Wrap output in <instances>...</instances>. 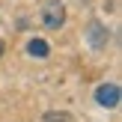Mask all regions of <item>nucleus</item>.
<instances>
[{
	"instance_id": "obj_4",
	"label": "nucleus",
	"mask_w": 122,
	"mask_h": 122,
	"mask_svg": "<svg viewBox=\"0 0 122 122\" xmlns=\"http://www.w3.org/2000/svg\"><path fill=\"white\" fill-rule=\"evenodd\" d=\"M27 51L33 54V57H48V42H45V39H30Z\"/></svg>"
},
{
	"instance_id": "obj_1",
	"label": "nucleus",
	"mask_w": 122,
	"mask_h": 122,
	"mask_svg": "<svg viewBox=\"0 0 122 122\" xmlns=\"http://www.w3.org/2000/svg\"><path fill=\"white\" fill-rule=\"evenodd\" d=\"M42 24H45L48 30H60L66 24V6L60 3V0H48V3L42 6Z\"/></svg>"
},
{
	"instance_id": "obj_2",
	"label": "nucleus",
	"mask_w": 122,
	"mask_h": 122,
	"mask_svg": "<svg viewBox=\"0 0 122 122\" xmlns=\"http://www.w3.org/2000/svg\"><path fill=\"white\" fill-rule=\"evenodd\" d=\"M95 101H98L101 107H116L119 104V86L116 83H101V86L95 89Z\"/></svg>"
},
{
	"instance_id": "obj_6",
	"label": "nucleus",
	"mask_w": 122,
	"mask_h": 122,
	"mask_svg": "<svg viewBox=\"0 0 122 122\" xmlns=\"http://www.w3.org/2000/svg\"><path fill=\"white\" fill-rule=\"evenodd\" d=\"M0 57H3V42H0Z\"/></svg>"
},
{
	"instance_id": "obj_3",
	"label": "nucleus",
	"mask_w": 122,
	"mask_h": 122,
	"mask_svg": "<svg viewBox=\"0 0 122 122\" xmlns=\"http://www.w3.org/2000/svg\"><path fill=\"white\" fill-rule=\"evenodd\" d=\"M107 39H110V36H107V30L101 27L98 21L89 24V42H92V48H104V45H107Z\"/></svg>"
},
{
	"instance_id": "obj_5",
	"label": "nucleus",
	"mask_w": 122,
	"mask_h": 122,
	"mask_svg": "<svg viewBox=\"0 0 122 122\" xmlns=\"http://www.w3.org/2000/svg\"><path fill=\"white\" fill-rule=\"evenodd\" d=\"M45 122H71V116H69V113H63V110H48L45 113Z\"/></svg>"
}]
</instances>
